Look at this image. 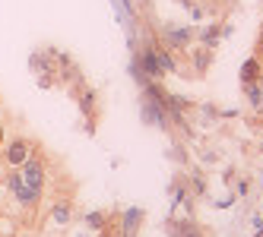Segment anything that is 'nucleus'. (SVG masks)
<instances>
[{"label": "nucleus", "mask_w": 263, "mask_h": 237, "mask_svg": "<svg viewBox=\"0 0 263 237\" xmlns=\"http://www.w3.org/2000/svg\"><path fill=\"white\" fill-rule=\"evenodd\" d=\"M0 145H4V126H0Z\"/></svg>", "instance_id": "obj_18"}, {"label": "nucleus", "mask_w": 263, "mask_h": 237, "mask_svg": "<svg viewBox=\"0 0 263 237\" xmlns=\"http://www.w3.org/2000/svg\"><path fill=\"white\" fill-rule=\"evenodd\" d=\"M80 237H86V234H80Z\"/></svg>", "instance_id": "obj_21"}, {"label": "nucleus", "mask_w": 263, "mask_h": 237, "mask_svg": "<svg viewBox=\"0 0 263 237\" xmlns=\"http://www.w3.org/2000/svg\"><path fill=\"white\" fill-rule=\"evenodd\" d=\"M229 4H232V0H229Z\"/></svg>", "instance_id": "obj_23"}, {"label": "nucleus", "mask_w": 263, "mask_h": 237, "mask_svg": "<svg viewBox=\"0 0 263 237\" xmlns=\"http://www.w3.org/2000/svg\"><path fill=\"white\" fill-rule=\"evenodd\" d=\"M254 57H257L260 67H263V29H260V35H257V51H254Z\"/></svg>", "instance_id": "obj_15"}, {"label": "nucleus", "mask_w": 263, "mask_h": 237, "mask_svg": "<svg viewBox=\"0 0 263 237\" xmlns=\"http://www.w3.org/2000/svg\"><path fill=\"white\" fill-rule=\"evenodd\" d=\"M7 187H10V193L23 203V209H35L39 206V199H42V193H35V190H29L26 184H23V174H20V168H13V174L7 177Z\"/></svg>", "instance_id": "obj_3"}, {"label": "nucleus", "mask_w": 263, "mask_h": 237, "mask_svg": "<svg viewBox=\"0 0 263 237\" xmlns=\"http://www.w3.org/2000/svg\"><path fill=\"white\" fill-rule=\"evenodd\" d=\"M51 218H54L58 225H67L70 218H73V212H70V203H67V199H61V203H54V206H51Z\"/></svg>", "instance_id": "obj_12"}, {"label": "nucleus", "mask_w": 263, "mask_h": 237, "mask_svg": "<svg viewBox=\"0 0 263 237\" xmlns=\"http://www.w3.org/2000/svg\"><path fill=\"white\" fill-rule=\"evenodd\" d=\"M127 237H137V234H127Z\"/></svg>", "instance_id": "obj_20"}, {"label": "nucleus", "mask_w": 263, "mask_h": 237, "mask_svg": "<svg viewBox=\"0 0 263 237\" xmlns=\"http://www.w3.org/2000/svg\"><path fill=\"white\" fill-rule=\"evenodd\" d=\"M20 174H23V184H26L29 190L45 193V180H48V174H45V161H42L39 155H32L26 165L20 168Z\"/></svg>", "instance_id": "obj_2"}, {"label": "nucleus", "mask_w": 263, "mask_h": 237, "mask_svg": "<svg viewBox=\"0 0 263 237\" xmlns=\"http://www.w3.org/2000/svg\"><path fill=\"white\" fill-rule=\"evenodd\" d=\"M108 222H111V215H105V212H86V225L92 228V231H105L108 228Z\"/></svg>", "instance_id": "obj_13"}, {"label": "nucleus", "mask_w": 263, "mask_h": 237, "mask_svg": "<svg viewBox=\"0 0 263 237\" xmlns=\"http://www.w3.org/2000/svg\"><path fill=\"white\" fill-rule=\"evenodd\" d=\"M241 82H263V67H260V60L257 57H248L241 63Z\"/></svg>", "instance_id": "obj_9"}, {"label": "nucleus", "mask_w": 263, "mask_h": 237, "mask_svg": "<svg viewBox=\"0 0 263 237\" xmlns=\"http://www.w3.org/2000/svg\"><path fill=\"white\" fill-rule=\"evenodd\" d=\"M260 149H263V145H260Z\"/></svg>", "instance_id": "obj_22"}, {"label": "nucleus", "mask_w": 263, "mask_h": 237, "mask_svg": "<svg viewBox=\"0 0 263 237\" xmlns=\"http://www.w3.org/2000/svg\"><path fill=\"white\" fill-rule=\"evenodd\" d=\"M248 193H251V184H248V180L241 177L238 184H235V196H248Z\"/></svg>", "instance_id": "obj_14"}, {"label": "nucleus", "mask_w": 263, "mask_h": 237, "mask_svg": "<svg viewBox=\"0 0 263 237\" xmlns=\"http://www.w3.org/2000/svg\"><path fill=\"white\" fill-rule=\"evenodd\" d=\"M118 218H121V237H127V234H137V228L146 222V212L140 206H134V209H127L124 215H118Z\"/></svg>", "instance_id": "obj_7"}, {"label": "nucleus", "mask_w": 263, "mask_h": 237, "mask_svg": "<svg viewBox=\"0 0 263 237\" xmlns=\"http://www.w3.org/2000/svg\"><path fill=\"white\" fill-rule=\"evenodd\" d=\"M181 4H184V7H187V10H191V0H181Z\"/></svg>", "instance_id": "obj_19"}, {"label": "nucleus", "mask_w": 263, "mask_h": 237, "mask_svg": "<svg viewBox=\"0 0 263 237\" xmlns=\"http://www.w3.org/2000/svg\"><path fill=\"white\" fill-rule=\"evenodd\" d=\"M254 237H263V225H260V228H257V234H254Z\"/></svg>", "instance_id": "obj_17"}, {"label": "nucleus", "mask_w": 263, "mask_h": 237, "mask_svg": "<svg viewBox=\"0 0 263 237\" xmlns=\"http://www.w3.org/2000/svg\"><path fill=\"white\" fill-rule=\"evenodd\" d=\"M241 92L248 95L254 111H263V82H241Z\"/></svg>", "instance_id": "obj_10"}, {"label": "nucleus", "mask_w": 263, "mask_h": 237, "mask_svg": "<svg viewBox=\"0 0 263 237\" xmlns=\"http://www.w3.org/2000/svg\"><path fill=\"white\" fill-rule=\"evenodd\" d=\"M213 60H216L213 48H203V45H200V48L194 51V57H191V70L197 73V76H203V73H206V70L213 67Z\"/></svg>", "instance_id": "obj_8"}, {"label": "nucleus", "mask_w": 263, "mask_h": 237, "mask_svg": "<svg viewBox=\"0 0 263 237\" xmlns=\"http://www.w3.org/2000/svg\"><path fill=\"white\" fill-rule=\"evenodd\" d=\"M73 98H77V104H80V111L86 114V117H92L99 111V95H96V89H86V85H80V89H73Z\"/></svg>", "instance_id": "obj_6"}, {"label": "nucleus", "mask_w": 263, "mask_h": 237, "mask_svg": "<svg viewBox=\"0 0 263 237\" xmlns=\"http://www.w3.org/2000/svg\"><path fill=\"white\" fill-rule=\"evenodd\" d=\"M32 155H35V145H32L29 139H23V136H13V139L4 145V161H7L10 168H23Z\"/></svg>", "instance_id": "obj_1"}, {"label": "nucleus", "mask_w": 263, "mask_h": 237, "mask_svg": "<svg viewBox=\"0 0 263 237\" xmlns=\"http://www.w3.org/2000/svg\"><path fill=\"white\" fill-rule=\"evenodd\" d=\"M197 38V32L194 29H187V26H165L162 29V45L168 48V51H181V48H187Z\"/></svg>", "instance_id": "obj_4"}, {"label": "nucleus", "mask_w": 263, "mask_h": 237, "mask_svg": "<svg viewBox=\"0 0 263 237\" xmlns=\"http://www.w3.org/2000/svg\"><path fill=\"white\" fill-rule=\"evenodd\" d=\"M222 32H225V29H222L219 23H210V26L200 32V45H203V48H216L219 38H222Z\"/></svg>", "instance_id": "obj_11"}, {"label": "nucleus", "mask_w": 263, "mask_h": 237, "mask_svg": "<svg viewBox=\"0 0 263 237\" xmlns=\"http://www.w3.org/2000/svg\"><path fill=\"white\" fill-rule=\"evenodd\" d=\"M168 231H172V237H203L191 215L187 218H168Z\"/></svg>", "instance_id": "obj_5"}, {"label": "nucleus", "mask_w": 263, "mask_h": 237, "mask_svg": "<svg viewBox=\"0 0 263 237\" xmlns=\"http://www.w3.org/2000/svg\"><path fill=\"white\" fill-rule=\"evenodd\" d=\"M194 193H197V196H203V193H206V184H203V177H200V174L194 177Z\"/></svg>", "instance_id": "obj_16"}]
</instances>
